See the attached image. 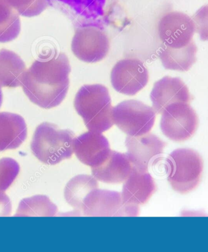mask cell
Listing matches in <instances>:
<instances>
[{
  "label": "cell",
  "mask_w": 208,
  "mask_h": 252,
  "mask_svg": "<svg viewBox=\"0 0 208 252\" xmlns=\"http://www.w3.org/2000/svg\"><path fill=\"white\" fill-rule=\"evenodd\" d=\"M71 67L63 53L39 59L25 72L22 87L31 102L44 109L62 103L70 87Z\"/></svg>",
  "instance_id": "6da1fadb"
},
{
  "label": "cell",
  "mask_w": 208,
  "mask_h": 252,
  "mask_svg": "<svg viewBox=\"0 0 208 252\" xmlns=\"http://www.w3.org/2000/svg\"><path fill=\"white\" fill-rule=\"evenodd\" d=\"M74 104L88 130L103 133L113 126V107L105 86H82L76 94Z\"/></svg>",
  "instance_id": "7a4b0ae2"
},
{
  "label": "cell",
  "mask_w": 208,
  "mask_h": 252,
  "mask_svg": "<svg viewBox=\"0 0 208 252\" xmlns=\"http://www.w3.org/2000/svg\"><path fill=\"white\" fill-rule=\"evenodd\" d=\"M75 137L70 129H60L54 124L45 122L35 129L30 149L43 163L54 165L72 158Z\"/></svg>",
  "instance_id": "3957f363"
},
{
  "label": "cell",
  "mask_w": 208,
  "mask_h": 252,
  "mask_svg": "<svg viewBox=\"0 0 208 252\" xmlns=\"http://www.w3.org/2000/svg\"><path fill=\"white\" fill-rule=\"evenodd\" d=\"M165 163L167 180L175 191L186 194L199 187L204 172V161L199 153L191 149H177Z\"/></svg>",
  "instance_id": "277c9868"
},
{
  "label": "cell",
  "mask_w": 208,
  "mask_h": 252,
  "mask_svg": "<svg viewBox=\"0 0 208 252\" xmlns=\"http://www.w3.org/2000/svg\"><path fill=\"white\" fill-rule=\"evenodd\" d=\"M152 107L136 100L124 101L113 107V121L129 136H140L152 130L156 119Z\"/></svg>",
  "instance_id": "5b68a950"
},
{
  "label": "cell",
  "mask_w": 208,
  "mask_h": 252,
  "mask_svg": "<svg viewBox=\"0 0 208 252\" xmlns=\"http://www.w3.org/2000/svg\"><path fill=\"white\" fill-rule=\"evenodd\" d=\"M161 114V131L171 141L183 142L196 133L199 120L189 103L177 102L169 104Z\"/></svg>",
  "instance_id": "8992f818"
},
{
  "label": "cell",
  "mask_w": 208,
  "mask_h": 252,
  "mask_svg": "<svg viewBox=\"0 0 208 252\" xmlns=\"http://www.w3.org/2000/svg\"><path fill=\"white\" fill-rule=\"evenodd\" d=\"M139 213V205L124 202L121 193L98 188L86 197L80 215L95 217H136Z\"/></svg>",
  "instance_id": "52a82bcc"
},
{
  "label": "cell",
  "mask_w": 208,
  "mask_h": 252,
  "mask_svg": "<svg viewBox=\"0 0 208 252\" xmlns=\"http://www.w3.org/2000/svg\"><path fill=\"white\" fill-rule=\"evenodd\" d=\"M110 49V42L100 26L85 25L78 27L73 38L72 50L78 60L95 63L106 57Z\"/></svg>",
  "instance_id": "ba28073f"
},
{
  "label": "cell",
  "mask_w": 208,
  "mask_h": 252,
  "mask_svg": "<svg viewBox=\"0 0 208 252\" xmlns=\"http://www.w3.org/2000/svg\"><path fill=\"white\" fill-rule=\"evenodd\" d=\"M110 78L116 91L133 96L148 85L149 72L141 61L128 58L116 63L111 70Z\"/></svg>",
  "instance_id": "9c48e42d"
},
{
  "label": "cell",
  "mask_w": 208,
  "mask_h": 252,
  "mask_svg": "<svg viewBox=\"0 0 208 252\" xmlns=\"http://www.w3.org/2000/svg\"><path fill=\"white\" fill-rule=\"evenodd\" d=\"M159 39L163 45L179 47L193 40L195 32L193 20L180 12H169L161 17L158 23Z\"/></svg>",
  "instance_id": "30bf717a"
},
{
  "label": "cell",
  "mask_w": 208,
  "mask_h": 252,
  "mask_svg": "<svg viewBox=\"0 0 208 252\" xmlns=\"http://www.w3.org/2000/svg\"><path fill=\"white\" fill-rule=\"evenodd\" d=\"M166 145L152 133L136 137L128 136L126 139L127 155L133 166L141 170H148L151 165L159 161Z\"/></svg>",
  "instance_id": "8fae6325"
},
{
  "label": "cell",
  "mask_w": 208,
  "mask_h": 252,
  "mask_svg": "<svg viewBox=\"0 0 208 252\" xmlns=\"http://www.w3.org/2000/svg\"><path fill=\"white\" fill-rule=\"evenodd\" d=\"M73 147L78 159L91 167L102 164L111 151L108 139L102 133L91 131L75 137Z\"/></svg>",
  "instance_id": "7c38bea8"
},
{
  "label": "cell",
  "mask_w": 208,
  "mask_h": 252,
  "mask_svg": "<svg viewBox=\"0 0 208 252\" xmlns=\"http://www.w3.org/2000/svg\"><path fill=\"white\" fill-rule=\"evenodd\" d=\"M151 99L156 113L161 114L169 104L177 102L190 103L194 97L181 79L167 76L154 84Z\"/></svg>",
  "instance_id": "4fadbf2b"
},
{
  "label": "cell",
  "mask_w": 208,
  "mask_h": 252,
  "mask_svg": "<svg viewBox=\"0 0 208 252\" xmlns=\"http://www.w3.org/2000/svg\"><path fill=\"white\" fill-rule=\"evenodd\" d=\"M156 186L148 170L133 167L132 172L125 182L121 195L124 202L130 204H145L156 192Z\"/></svg>",
  "instance_id": "5bb4252c"
},
{
  "label": "cell",
  "mask_w": 208,
  "mask_h": 252,
  "mask_svg": "<svg viewBox=\"0 0 208 252\" xmlns=\"http://www.w3.org/2000/svg\"><path fill=\"white\" fill-rule=\"evenodd\" d=\"M133 167L127 154L111 150L107 159L102 164L91 167V173L100 182L118 184L128 179Z\"/></svg>",
  "instance_id": "9a60e30c"
},
{
  "label": "cell",
  "mask_w": 208,
  "mask_h": 252,
  "mask_svg": "<svg viewBox=\"0 0 208 252\" xmlns=\"http://www.w3.org/2000/svg\"><path fill=\"white\" fill-rule=\"evenodd\" d=\"M26 137L27 126L22 116L0 113V152L17 149Z\"/></svg>",
  "instance_id": "2e32d148"
},
{
  "label": "cell",
  "mask_w": 208,
  "mask_h": 252,
  "mask_svg": "<svg viewBox=\"0 0 208 252\" xmlns=\"http://www.w3.org/2000/svg\"><path fill=\"white\" fill-rule=\"evenodd\" d=\"M197 52L193 40L189 44L179 47L162 45L159 57L166 69L186 72L196 62Z\"/></svg>",
  "instance_id": "e0dca14e"
},
{
  "label": "cell",
  "mask_w": 208,
  "mask_h": 252,
  "mask_svg": "<svg viewBox=\"0 0 208 252\" xmlns=\"http://www.w3.org/2000/svg\"><path fill=\"white\" fill-rule=\"evenodd\" d=\"M24 61L12 51L0 50V86L14 88L22 86L23 78L26 72Z\"/></svg>",
  "instance_id": "ac0fdd59"
},
{
  "label": "cell",
  "mask_w": 208,
  "mask_h": 252,
  "mask_svg": "<svg viewBox=\"0 0 208 252\" xmlns=\"http://www.w3.org/2000/svg\"><path fill=\"white\" fill-rule=\"evenodd\" d=\"M98 188L97 180L93 176L77 175L66 185L64 191L65 200L76 212L80 214L86 197L88 193Z\"/></svg>",
  "instance_id": "d6986e66"
},
{
  "label": "cell",
  "mask_w": 208,
  "mask_h": 252,
  "mask_svg": "<svg viewBox=\"0 0 208 252\" xmlns=\"http://www.w3.org/2000/svg\"><path fill=\"white\" fill-rule=\"evenodd\" d=\"M57 206L47 196L35 195L25 198L19 204L15 217H52L56 215Z\"/></svg>",
  "instance_id": "ffe728a7"
},
{
  "label": "cell",
  "mask_w": 208,
  "mask_h": 252,
  "mask_svg": "<svg viewBox=\"0 0 208 252\" xmlns=\"http://www.w3.org/2000/svg\"><path fill=\"white\" fill-rule=\"evenodd\" d=\"M21 31L19 14L5 0H0V42L12 41Z\"/></svg>",
  "instance_id": "44dd1931"
},
{
  "label": "cell",
  "mask_w": 208,
  "mask_h": 252,
  "mask_svg": "<svg viewBox=\"0 0 208 252\" xmlns=\"http://www.w3.org/2000/svg\"><path fill=\"white\" fill-rule=\"evenodd\" d=\"M19 15L26 17L37 16L47 8L48 0H5Z\"/></svg>",
  "instance_id": "7402d4cb"
},
{
  "label": "cell",
  "mask_w": 208,
  "mask_h": 252,
  "mask_svg": "<svg viewBox=\"0 0 208 252\" xmlns=\"http://www.w3.org/2000/svg\"><path fill=\"white\" fill-rule=\"evenodd\" d=\"M20 172V165L10 158L0 159V190L5 191L16 179Z\"/></svg>",
  "instance_id": "603a6c76"
},
{
  "label": "cell",
  "mask_w": 208,
  "mask_h": 252,
  "mask_svg": "<svg viewBox=\"0 0 208 252\" xmlns=\"http://www.w3.org/2000/svg\"><path fill=\"white\" fill-rule=\"evenodd\" d=\"M195 32L199 33L200 39L208 40V4L203 6L193 16Z\"/></svg>",
  "instance_id": "cb8c5ba5"
},
{
  "label": "cell",
  "mask_w": 208,
  "mask_h": 252,
  "mask_svg": "<svg viewBox=\"0 0 208 252\" xmlns=\"http://www.w3.org/2000/svg\"><path fill=\"white\" fill-rule=\"evenodd\" d=\"M12 204L8 196L0 190V217L11 215Z\"/></svg>",
  "instance_id": "d4e9b609"
},
{
  "label": "cell",
  "mask_w": 208,
  "mask_h": 252,
  "mask_svg": "<svg viewBox=\"0 0 208 252\" xmlns=\"http://www.w3.org/2000/svg\"><path fill=\"white\" fill-rule=\"evenodd\" d=\"M2 93L1 90V87L0 86V108L2 105Z\"/></svg>",
  "instance_id": "484cf974"
}]
</instances>
